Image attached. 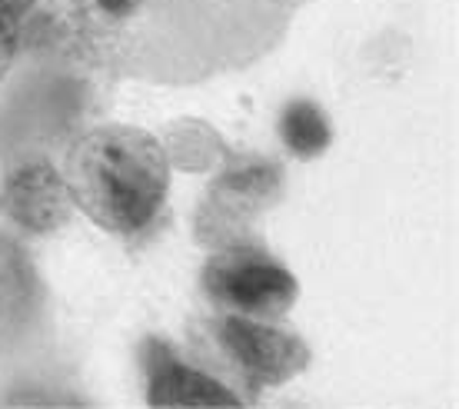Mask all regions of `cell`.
<instances>
[{"label":"cell","mask_w":459,"mask_h":409,"mask_svg":"<svg viewBox=\"0 0 459 409\" xmlns=\"http://www.w3.org/2000/svg\"><path fill=\"white\" fill-rule=\"evenodd\" d=\"M204 290L223 313L256 319L287 317L299 296L297 276L264 247L247 239L217 247L204 266Z\"/></svg>","instance_id":"cell-3"},{"label":"cell","mask_w":459,"mask_h":409,"mask_svg":"<svg viewBox=\"0 0 459 409\" xmlns=\"http://www.w3.org/2000/svg\"><path fill=\"white\" fill-rule=\"evenodd\" d=\"M280 194V170L273 163H243L230 167L207 190L204 213L196 220V237L210 247H227L243 239V230L253 213L276 200Z\"/></svg>","instance_id":"cell-4"},{"label":"cell","mask_w":459,"mask_h":409,"mask_svg":"<svg viewBox=\"0 0 459 409\" xmlns=\"http://www.w3.org/2000/svg\"><path fill=\"white\" fill-rule=\"evenodd\" d=\"M280 136H283V144L299 160H313L330 147L333 130H330V120H326V114H323L316 103L293 100L283 110V117H280Z\"/></svg>","instance_id":"cell-7"},{"label":"cell","mask_w":459,"mask_h":409,"mask_svg":"<svg viewBox=\"0 0 459 409\" xmlns=\"http://www.w3.org/2000/svg\"><path fill=\"white\" fill-rule=\"evenodd\" d=\"M150 406H240V393L220 383L210 370L180 360L163 340H147L143 346Z\"/></svg>","instance_id":"cell-6"},{"label":"cell","mask_w":459,"mask_h":409,"mask_svg":"<svg viewBox=\"0 0 459 409\" xmlns=\"http://www.w3.org/2000/svg\"><path fill=\"white\" fill-rule=\"evenodd\" d=\"M70 194L64 173L47 160H27L7 173L0 187V210L27 233L47 237L70 220Z\"/></svg>","instance_id":"cell-5"},{"label":"cell","mask_w":459,"mask_h":409,"mask_svg":"<svg viewBox=\"0 0 459 409\" xmlns=\"http://www.w3.org/2000/svg\"><path fill=\"white\" fill-rule=\"evenodd\" d=\"M70 204L107 233L137 237L170 194V153L140 126L104 124L83 134L64 163Z\"/></svg>","instance_id":"cell-1"},{"label":"cell","mask_w":459,"mask_h":409,"mask_svg":"<svg viewBox=\"0 0 459 409\" xmlns=\"http://www.w3.org/2000/svg\"><path fill=\"white\" fill-rule=\"evenodd\" d=\"M196 350L204 363L213 366L220 383L223 376L237 379L240 396L247 399H256L264 389L283 387L310 366V346L299 336L273 326L270 319L243 313H223L200 323Z\"/></svg>","instance_id":"cell-2"},{"label":"cell","mask_w":459,"mask_h":409,"mask_svg":"<svg viewBox=\"0 0 459 409\" xmlns=\"http://www.w3.org/2000/svg\"><path fill=\"white\" fill-rule=\"evenodd\" d=\"M17 44H21L17 23L4 21V17H0V80L7 77V70L13 67V57H17Z\"/></svg>","instance_id":"cell-8"},{"label":"cell","mask_w":459,"mask_h":409,"mask_svg":"<svg viewBox=\"0 0 459 409\" xmlns=\"http://www.w3.org/2000/svg\"><path fill=\"white\" fill-rule=\"evenodd\" d=\"M40 0H0V17L4 21H13V23H21L27 13L34 11Z\"/></svg>","instance_id":"cell-9"},{"label":"cell","mask_w":459,"mask_h":409,"mask_svg":"<svg viewBox=\"0 0 459 409\" xmlns=\"http://www.w3.org/2000/svg\"><path fill=\"white\" fill-rule=\"evenodd\" d=\"M143 4V0H97V7L110 17H126V13H134Z\"/></svg>","instance_id":"cell-10"}]
</instances>
